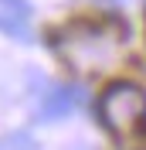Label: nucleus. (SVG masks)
Here are the masks:
<instances>
[{"label":"nucleus","mask_w":146,"mask_h":150,"mask_svg":"<svg viewBox=\"0 0 146 150\" xmlns=\"http://www.w3.org/2000/svg\"><path fill=\"white\" fill-rule=\"evenodd\" d=\"M99 120L116 137L136 133L146 120V92L136 82H112L99 99Z\"/></svg>","instance_id":"2"},{"label":"nucleus","mask_w":146,"mask_h":150,"mask_svg":"<svg viewBox=\"0 0 146 150\" xmlns=\"http://www.w3.org/2000/svg\"><path fill=\"white\" fill-rule=\"evenodd\" d=\"M0 150H41V147L31 140V133H7L0 140Z\"/></svg>","instance_id":"5"},{"label":"nucleus","mask_w":146,"mask_h":150,"mask_svg":"<svg viewBox=\"0 0 146 150\" xmlns=\"http://www.w3.org/2000/svg\"><path fill=\"white\" fill-rule=\"evenodd\" d=\"M27 4L24 0H0V31L14 34L17 41H27Z\"/></svg>","instance_id":"4"},{"label":"nucleus","mask_w":146,"mask_h":150,"mask_svg":"<svg viewBox=\"0 0 146 150\" xmlns=\"http://www.w3.org/2000/svg\"><path fill=\"white\" fill-rule=\"evenodd\" d=\"M126 45L122 28L119 24H105V21H82L72 24L55 38V51L78 72H102L119 58Z\"/></svg>","instance_id":"1"},{"label":"nucleus","mask_w":146,"mask_h":150,"mask_svg":"<svg viewBox=\"0 0 146 150\" xmlns=\"http://www.w3.org/2000/svg\"><path fill=\"white\" fill-rule=\"evenodd\" d=\"M78 103H82V89H75V85H55L51 92H44V99H41V106H37V116H41L44 123L65 120Z\"/></svg>","instance_id":"3"}]
</instances>
